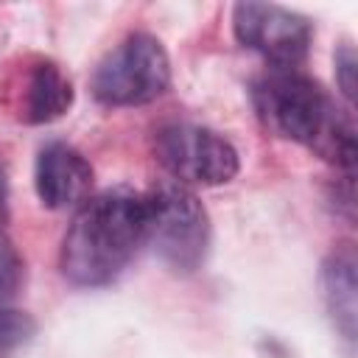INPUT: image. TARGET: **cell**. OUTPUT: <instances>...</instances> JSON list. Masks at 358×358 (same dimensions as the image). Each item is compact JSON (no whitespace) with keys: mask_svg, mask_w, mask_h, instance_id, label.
Wrapping results in <instances>:
<instances>
[{"mask_svg":"<svg viewBox=\"0 0 358 358\" xmlns=\"http://www.w3.org/2000/svg\"><path fill=\"white\" fill-rule=\"evenodd\" d=\"M22 257L14 246V241L0 232V308H8V302L17 296L22 285Z\"/></svg>","mask_w":358,"mask_h":358,"instance_id":"11","label":"cell"},{"mask_svg":"<svg viewBox=\"0 0 358 358\" xmlns=\"http://www.w3.org/2000/svg\"><path fill=\"white\" fill-rule=\"evenodd\" d=\"M3 199H6V176L0 171V204H3Z\"/></svg>","mask_w":358,"mask_h":358,"instance_id":"13","label":"cell"},{"mask_svg":"<svg viewBox=\"0 0 358 358\" xmlns=\"http://www.w3.org/2000/svg\"><path fill=\"white\" fill-rule=\"evenodd\" d=\"M252 101L274 134L305 145L327 162L352 168L355 129L350 115L336 106L319 81L299 73V67H268L255 81Z\"/></svg>","mask_w":358,"mask_h":358,"instance_id":"2","label":"cell"},{"mask_svg":"<svg viewBox=\"0 0 358 358\" xmlns=\"http://www.w3.org/2000/svg\"><path fill=\"white\" fill-rule=\"evenodd\" d=\"M73 103L70 78L53 62H36L25 78V98H22V120L28 123H50L62 117Z\"/></svg>","mask_w":358,"mask_h":358,"instance_id":"8","label":"cell"},{"mask_svg":"<svg viewBox=\"0 0 358 358\" xmlns=\"http://www.w3.org/2000/svg\"><path fill=\"white\" fill-rule=\"evenodd\" d=\"M232 28L243 48L260 53L274 67H296L310 48V22L274 3H238L232 8Z\"/></svg>","mask_w":358,"mask_h":358,"instance_id":"6","label":"cell"},{"mask_svg":"<svg viewBox=\"0 0 358 358\" xmlns=\"http://www.w3.org/2000/svg\"><path fill=\"white\" fill-rule=\"evenodd\" d=\"M145 199V243L173 271H196L210 249V218L199 196L168 179L154 185Z\"/></svg>","mask_w":358,"mask_h":358,"instance_id":"3","label":"cell"},{"mask_svg":"<svg viewBox=\"0 0 358 358\" xmlns=\"http://www.w3.org/2000/svg\"><path fill=\"white\" fill-rule=\"evenodd\" d=\"M171 84V59L151 34H129L103 56L92 76V92L106 106H143Z\"/></svg>","mask_w":358,"mask_h":358,"instance_id":"4","label":"cell"},{"mask_svg":"<svg viewBox=\"0 0 358 358\" xmlns=\"http://www.w3.org/2000/svg\"><path fill=\"white\" fill-rule=\"evenodd\" d=\"M34 187L50 210H78L92 190V165L67 143H48L34 168Z\"/></svg>","mask_w":358,"mask_h":358,"instance_id":"7","label":"cell"},{"mask_svg":"<svg viewBox=\"0 0 358 358\" xmlns=\"http://www.w3.org/2000/svg\"><path fill=\"white\" fill-rule=\"evenodd\" d=\"M322 285H324V302L336 322V327L344 333V338H355V255L352 249L336 252L324 268H322Z\"/></svg>","mask_w":358,"mask_h":358,"instance_id":"9","label":"cell"},{"mask_svg":"<svg viewBox=\"0 0 358 358\" xmlns=\"http://www.w3.org/2000/svg\"><path fill=\"white\" fill-rule=\"evenodd\" d=\"M145 243V199L129 187L90 196L64 232L59 266L78 288L115 282Z\"/></svg>","mask_w":358,"mask_h":358,"instance_id":"1","label":"cell"},{"mask_svg":"<svg viewBox=\"0 0 358 358\" xmlns=\"http://www.w3.org/2000/svg\"><path fill=\"white\" fill-rule=\"evenodd\" d=\"M336 70H338V84H341V92L347 101H352L355 95V53L352 48H341V53L336 56Z\"/></svg>","mask_w":358,"mask_h":358,"instance_id":"12","label":"cell"},{"mask_svg":"<svg viewBox=\"0 0 358 358\" xmlns=\"http://www.w3.org/2000/svg\"><path fill=\"white\" fill-rule=\"evenodd\" d=\"M36 333V322L17 308H0V358H14Z\"/></svg>","mask_w":358,"mask_h":358,"instance_id":"10","label":"cell"},{"mask_svg":"<svg viewBox=\"0 0 358 358\" xmlns=\"http://www.w3.org/2000/svg\"><path fill=\"white\" fill-rule=\"evenodd\" d=\"M154 154L179 185L215 187L238 173V151L218 131L199 123H165L154 131Z\"/></svg>","mask_w":358,"mask_h":358,"instance_id":"5","label":"cell"}]
</instances>
